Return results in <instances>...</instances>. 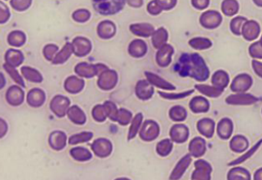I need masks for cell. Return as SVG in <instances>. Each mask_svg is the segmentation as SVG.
<instances>
[{
  "label": "cell",
  "instance_id": "1",
  "mask_svg": "<svg viewBox=\"0 0 262 180\" xmlns=\"http://www.w3.org/2000/svg\"><path fill=\"white\" fill-rule=\"evenodd\" d=\"M95 8L102 14H110L120 10L124 0H94Z\"/></svg>",
  "mask_w": 262,
  "mask_h": 180
},
{
  "label": "cell",
  "instance_id": "2",
  "mask_svg": "<svg viewBox=\"0 0 262 180\" xmlns=\"http://www.w3.org/2000/svg\"><path fill=\"white\" fill-rule=\"evenodd\" d=\"M259 101L257 97L252 94L240 92V93L233 94L229 95V97L226 99L228 104L233 106H250L255 104Z\"/></svg>",
  "mask_w": 262,
  "mask_h": 180
},
{
  "label": "cell",
  "instance_id": "3",
  "mask_svg": "<svg viewBox=\"0 0 262 180\" xmlns=\"http://www.w3.org/2000/svg\"><path fill=\"white\" fill-rule=\"evenodd\" d=\"M252 79L246 73L238 75L231 84V90L236 93L245 92L252 87Z\"/></svg>",
  "mask_w": 262,
  "mask_h": 180
},
{
  "label": "cell",
  "instance_id": "4",
  "mask_svg": "<svg viewBox=\"0 0 262 180\" xmlns=\"http://www.w3.org/2000/svg\"><path fill=\"white\" fill-rule=\"evenodd\" d=\"M241 34L247 41H254L259 37L260 34V26L259 23L253 20L245 22L241 29Z\"/></svg>",
  "mask_w": 262,
  "mask_h": 180
},
{
  "label": "cell",
  "instance_id": "5",
  "mask_svg": "<svg viewBox=\"0 0 262 180\" xmlns=\"http://www.w3.org/2000/svg\"><path fill=\"white\" fill-rule=\"evenodd\" d=\"M222 21L220 13L215 11L205 12L201 18V24L208 28H215L221 24Z\"/></svg>",
  "mask_w": 262,
  "mask_h": 180
},
{
  "label": "cell",
  "instance_id": "6",
  "mask_svg": "<svg viewBox=\"0 0 262 180\" xmlns=\"http://www.w3.org/2000/svg\"><path fill=\"white\" fill-rule=\"evenodd\" d=\"M233 132V123L229 118H223L218 125V136L223 140L230 138Z\"/></svg>",
  "mask_w": 262,
  "mask_h": 180
},
{
  "label": "cell",
  "instance_id": "7",
  "mask_svg": "<svg viewBox=\"0 0 262 180\" xmlns=\"http://www.w3.org/2000/svg\"><path fill=\"white\" fill-rule=\"evenodd\" d=\"M248 139L242 135H236L230 140V148L233 152H245L248 147Z\"/></svg>",
  "mask_w": 262,
  "mask_h": 180
},
{
  "label": "cell",
  "instance_id": "8",
  "mask_svg": "<svg viewBox=\"0 0 262 180\" xmlns=\"http://www.w3.org/2000/svg\"><path fill=\"white\" fill-rule=\"evenodd\" d=\"M229 83V76L224 70H218L212 76V83L215 87L224 90Z\"/></svg>",
  "mask_w": 262,
  "mask_h": 180
},
{
  "label": "cell",
  "instance_id": "9",
  "mask_svg": "<svg viewBox=\"0 0 262 180\" xmlns=\"http://www.w3.org/2000/svg\"><path fill=\"white\" fill-rule=\"evenodd\" d=\"M228 180H251L250 173L246 169L235 167L229 170Z\"/></svg>",
  "mask_w": 262,
  "mask_h": 180
},
{
  "label": "cell",
  "instance_id": "10",
  "mask_svg": "<svg viewBox=\"0 0 262 180\" xmlns=\"http://www.w3.org/2000/svg\"><path fill=\"white\" fill-rule=\"evenodd\" d=\"M262 144V139L259 140L253 147L251 148L250 150H248L246 153L241 155L239 158H237V159H235L233 161L230 162L229 163V166H237V165L241 164V163H244V162L246 161L247 159H249V158H252L254 154L256 153V151L259 149V147H261V145Z\"/></svg>",
  "mask_w": 262,
  "mask_h": 180
},
{
  "label": "cell",
  "instance_id": "11",
  "mask_svg": "<svg viewBox=\"0 0 262 180\" xmlns=\"http://www.w3.org/2000/svg\"><path fill=\"white\" fill-rule=\"evenodd\" d=\"M239 5L237 0H224L222 4V11L227 16H233L238 12Z\"/></svg>",
  "mask_w": 262,
  "mask_h": 180
},
{
  "label": "cell",
  "instance_id": "12",
  "mask_svg": "<svg viewBox=\"0 0 262 180\" xmlns=\"http://www.w3.org/2000/svg\"><path fill=\"white\" fill-rule=\"evenodd\" d=\"M247 19L242 16H238V17L234 18V19L231 21L230 28L231 31L233 34L236 35H241V29H242L243 25L245 24Z\"/></svg>",
  "mask_w": 262,
  "mask_h": 180
},
{
  "label": "cell",
  "instance_id": "13",
  "mask_svg": "<svg viewBox=\"0 0 262 180\" xmlns=\"http://www.w3.org/2000/svg\"><path fill=\"white\" fill-rule=\"evenodd\" d=\"M200 92L205 95H209L210 97H218L223 92V90L213 87H207V86H199L197 87Z\"/></svg>",
  "mask_w": 262,
  "mask_h": 180
},
{
  "label": "cell",
  "instance_id": "14",
  "mask_svg": "<svg viewBox=\"0 0 262 180\" xmlns=\"http://www.w3.org/2000/svg\"><path fill=\"white\" fill-rule=\"evenodd\" d=\"M200 124H201L200 126L205 127V128H200L203 135H206L208 137H211L213 135L214 127H215V123L212 121V120L204 119L201 121Z\"/></svg>",
  "mask_w": 262,
  "mask_h": 180
},
{
  "label": "cell",
  "instance_id": "15",
  "mask_svg": "<svg viewBox=\"0 0 262 180\" xmlns=\"http://www.w3.org/2000/svg\"><path fill=\"white\" fill-rule=\"evenodd\" d=\"M249 54L255 59H262V45L260 41L251 45L249 47Z\"/></svg>",
  "mask_w": 262,
  "mask_h": 180
},
{
  "label": "cell",
  "instance_id": "16",
  "mask_svg": "<svg viewBox=\"0 0 262 180\" xmlns=\"http://www.w3.org/2000/svg\"><path fill=\"white\" fill-rule=\"evenodd\" d=\"M191 45L196 49L210 48L211 46V42L207 38H196L194 40L191 41Z\"/></svg>",
  "mask_w": 262,
  "mask_h": 180
},
{
  "label": "cell",
  "instance_id": "17",
  "mask_svg": "<svg viewBox=\"0 0 262 180\" xmlns=\"http://www.w3.org/2000/svg\"><path fill=\"white\" fill-rule=\"evenodd\" d=\"M196 104H195V107L196 108L199 112H207L209 110V102H207V99H203V98H197L196 101Z\"/></svg>",
  "mask_w": 262,
  "mask_h": 180
},
{
  "label": "cell",
  "instance_id": "18",
  "mask_svg": "<svg viewBox=\"0 0 262 180\" xmlns=\"http://www.w3.org/2000/svg\"><path fill=\"white\" fill-rule=\"evenodd\" d=\"M252 64L255 73L262 78V63L257 60H253Z\"/></svg>",
  "mask_w": 262,
  "mask_h": 180
},
{
  "label": "cell",
  "instance_id": "19",
  "mask_svg": "<svg viewBox=\"0 0 262 180\" xmlns=\"http://www.w3.org/2000/svg\"><path fill=\"white\" fill-rule=\"evenodd\" d=\"M209 2L210 0H193L195 6H196L198 9H201L207 8L209 5Z\"/></svg>",
  "mask_w": 262,
  "mask_h": 180
},
{
  "label": "cell",
  "instance_id": "20",
  "mask_svg": "<svg viewBox=\"0 0 262 180\" xmlns=\"http://www.w3.org/2000/svg\"><path fill=\"white\" fill-rule=\"evenodd\" d=\"M254 180H262V168L259 169L255 172L254 175Z\"/></svg>",
  "mask_w": 262,
  "mask_h": 180
},
{
  "label": "cell",
  "instance_id": "21",
  "mask_svg": "<svg viewBox=\"0 0 262 180\" xmlns=\"http://www.w3.org/2000/svg\"><path fill=\"white\" fill-rule=\"evenodd\" d=\"M253 2H255L258 6L262 7V0H253Z\"/></svg>",
  "mask_w": 262,
  "mask_h": 180
},
{
  "label": "cell",
  "instance_id": "22",
  "mask_svg": "<svg viewBox=\"0 0 262 180\" xmlns=\"http://www.w3.org/2000/svg\"><path fill=\"white\" fill-rule=\"evenodd\" d=\"M260 42H261V44H262V38H261Z\"/></svg>",
  "mask_w": 262,
  "mask_h": 180
}]
</instances>
